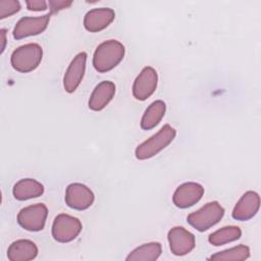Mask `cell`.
<instances>
[{"mask_svg": "<svg viewBox=\"0 0 261 261\" xmlns=\"http://www.w3.org/2000/svg\"><path fill=\"white\" fill-rule=\"evenodd\" d=\"M170 251L175 256H184L195 248V236L182 226L172 227L167 234Z\"/></svg>", "mask_w": 261, "mask_h": 261, "instance_id": "obj_10", "label": "cell"}, {"mask_svg": "<svg viewBox=\"0 0 261 261\" xmlns=\"http://www.w3.org/2000/svg\"><path fill=\"white\" fill-rule=\"evenodd\" d=\"M165 111H166V105L162 100H156L152 102L147 107V109L145 110L142 116L141 127L146 130L154 128L163 118Z\"/></svg>", "mask_w": 261, "mask_h": 261, "instance_id": "obj_18", "label": "cell"}, {"mask_svg": "<svg viewBox=\"0 0 261 261\" xmlns=\"http://www.w3.org/2000/svg\"><path fill=\"white\" fill-rule=\"evenodd\" d=\"M83 225L79 218L61 213L58 214L52 224V237L59 243L73 241L82 231Z\"/></svg>", "mask_w": 261, "mask_h": 261, "instance_id": "obj_5", "label": "cell"}, {"mask_svg": "<svg viewBox=\"0 0 261 261\" xmlns=\"http://www.w3.org/2000/svg\"><path fill=\"white\" fill-rule=\"evenodd\" d=\"M242 230L239 226L236 225H229L221 227L220 229H217L216 231L212 232L208 241L213 246H222L227 243H231L233 241H237L241 238Z\"/></svg>", "mask_w": 261, "mask_h": 261, "instance_id": "obj_20", "label": "cell"}, {"mask_svg": "<svg viewBox=\"0 0 261 261\" xmlns=\"http://www.w3.org/2000/svg\"><path fill=\"white\" fill-rule=\"evenodd\" d=\"M124 52V46L119 41H105L96 48L93 55V65L98 72H107L122 60Z\"/></svg>", "mask_w": 261, "mask_h": 261, "instance_id": "obj_1", "label": "cell"}, {"mask_svg": "<svg viewBox=\"0 0 261 261\" xmlns=\"http://www.w3.org/2000/svg\"><path fill=\"white\" fill-rule=\"evenodd\" d=\"M47 215L46 205L38 203L22 208L17 214V222L25 230L40 231L45 226Z\"/></svg>", "mask_w": 261, "mask_h": 261, "instance_id": "obj_6", "label": "cell"}, {"mask_svg": "<svg viewBox=\"0 0 261 261\" xmlns=\"http://www.w3.org/2000/svg\"><path fill=\"white\" fill-rule=\"evenodd\" d=\"M162 248L158 242L143 244L136 248L126 257L127 261H155L161 255Z\"/></svg>", "mask_w": 261, "mask_h": 261, "instance_id": "obj_19", "label": "cell"}, {"mask_svg": "<svg viewBox=\"0 0 261 261\" xmlns=\"http://www.w3.org/2000/svg\"><path fill=\"white\" fill-rule=\"evenodd\" d=\"M12 193L16 200L24 201L40 197L44 193V187L34 178H22L13 186Z\"/></svg>", "mask_w": 261, "mask_h": 261, "instance_id": "obj_17", "label": "cell"}, {"mask_svg": "<svg viewBox=\"0 0 261 261\" xmlns=\"http://www.w3.org/2000/svg\"><path fill=\"white\" fill-rule=\"evenodd\" d=\"M158 83L157 71L151 67L146 66L142 69L136 77L133 85V95L137 100L145 101L155 92Z\"/></svg>", "mask_w": 261, "mask_h": 261, "instance_id": "obj_9", "label": "cell"}, {"mask_svg": "<svg viewBox=\"0 0 261 261\" xmlns=\"http://www.w3.org/2000/svg\"><path fill=\"white\" fill-rule=\"evenodd\" d=\"M50 16L51 14L48 13L37 17L24 16L20 18L13 29V38L15 40H20L27 37L36 36L43 33L48 27Z\"/></svg>", "mask_w": 261, "mask_h": 261, "instance_id": "obj_8", "label": "cell"}, {"mask_svg": "<svg viewBox=\"0 0 261 261\" xmlns=\"http://www.w3.org/2000/svg\"><path fill=\"white\" fill-rule=\"evenodd\" d=\"M43 58V49L37 43H29L17 47L11 54L12 67L19 72H30L36 69Z\"/></svg>", "mask_w": 261, "mask_h": 261, "instance_id": "obj_3", "label": "cell"}, {"mask_svg": "<svg viewBox=\"0 0 261 261\" xmlns=\"http://www.w3.org/2000/svg\"><path fill=\"white\" fill-rule=\"evenodd\" d=\"M115 94V85L110 81H103L93 90L89 99V108L93 111L104 109Z\"/></svg>", "mask_w": 261, "mask_h": 261, "instance_id": "obj_15", "label": "cell"}, {"mask_svg": "<svg viewBox=\"0 0 261 261\" xmlns=\"http://www.w3.org/2000/svg\"><path fill=\"white\" fill-rule=\"evenodd\" d=\"M38 255L37 245L30 240H17L7 250V258L10 261H29Z\"/></svg>", "mask_w": 261, "mask_h": 261, "instance_id": "obj_16", "label": "cell"}, {"mask_svg": "<svg viewBox=\"0 0 261 261\" xmlns=\"http://www.w3.org/2000/svg\"><path fill=\"white\" fill-rule=\"evenodd\" d=\"M20 9V3L16 0H1L0 1V18L9 17Z\"/></svg>", "mask_w": 261, "mask_h": 261, "instance_id": "obj_22", "label": "cell"}, {"mask_svg": "<svg viewBox=\"0 0 261 261\" xmlns=\"http://www.w3.org/2000/svg\"><path fill=\"white\" fill-rule=\"evenodd\" d=\"M25 4L28 9L33 11L45 10L47 9V5H48V3L44 0H29V1H25Z\"/></svg>", "mask_w": 261, "mask_h": 261, "instance_id": "obj_23", "label": "cell"}, {"mask_svg": "<svg viewBox=\"0 0 261 261\" xmlns=\"http://www.w3.org/2000/svg\"><path fill=\"white\" fill-rule=\"evenodd\" d=\"M115 18V12L108 7L89 10L84 17V27L91 33H97L106 29Z\"/></svg>", "mask_w": 261, "mask_h": 261, "instance_id": "obj_14", "label": "cell"}, {"mask_svg": "<svg viewBox=\"0 0 261 261\" xmlns=\"http://www.w3.org/2000/svg\"><path fill=\"white\" fill-rule=\"evenodd\" d=\"M260 207V197L254 191L246 192L236 204L231 216L236 220L246 221L253 218Z\"/></svg>", "mask_w": 261, "mask_h": 261, "instance_id": "obj_13", "label": "cell"}, {"mask_svg": "<svg viewBox=\"0 0 261 261\" xmlns=\"http://www.w3.org/2000/svg\"><path fill=\"white\" fill-rule=\"evenodd\" d=\"M95 196L90 188L80 182H72L65 191V203L74 210H86L94 203Z\"/></svg>", "mask_w": 261, "mask_h": 261, "instance_id": "obj_7", "label": "cell"}, {"mask_svg": "<svg viewBox=\"0 0 261 261\" xmlns=\"http://www.w3.org/2000/svg\"><path fill=\"white\" fill-rule=\"evenodd\" d=\"M86 62H87L86 52H80L71 60L63 76V87L67 93H73L80 86L85 75Z\"/></svg>", "mask_w": 261, "mask_h": 261, "instance_id": "obj_12", "label": "cell"}, {"mask_svg": "<svg viewBox=\"0 0 261 261\" xmlns=\"http://www.w3.org/2000/svg\"><path fill=\"white\" fill-rule=\"evenodd\" d=\"M204 195L202 185L194 181H189L180 185L172 196L173 204L180 209L189 208L198 203Z\"/></svg>", "mask_w": 261, "mask_h": 261, "instance_id": "obj_11", "label": "cell"}, {"mask_svg": "<svg viewBox=\"0 0 261 261\" xmlns=\"http://www.w3.org/2000/svg\"><path fill=\"white\" fill-rule=\"evenodd\" d=\"M250 257V249L248 246L239 245L230 249L223 250L213 254L211 260H246Z\"/></svg>", "mask_w": 261, "mask_h": 261, "instance_id": "obj_21", "label": "cell"}, {"mask_svg": "<svg viewBox=\"0 0 261 261\" xmlns=\"http://www.w3.org/2000/svg\"><path fill=\"white\" fill-rule=\"evenodd\" d=\"M72 4V1H49V6L51 9L50 14L56 13L61 9L67 8Z\"/></svg>", "mask_w": 261, "mask_h": 261, "instance_id": "obj_24", "label": "cell"}, {"mask_svg": "<svg viewBox=\"0 0 261 261\" xmlns=\"http://www.w3.org/2000/svg\"><path fill=\"white\" fill-rule=\"evenodd\" d=\"M223 215V207L217 201H212L189 214L187 220L198 231H205L218 223Z\"/></svg>", "mask_w": 261, "mask_h": 261, "instance_id": "obj_4", "label": "cell"}, {"mask_svg": "<svg viewBox=\"0 0 261 261\" xmlns=\"http://www.w3.org/2000/svg\"><path fill=\"white\" fill-rule=\"evenodd\" d=\"M1 37H2V47H1V53H3L4 49H5V44H6V31L4 29H2L1 31Z\"/></svg>", "mask_w": 261, "mask_h": 261, "instance_id": "obj_25", "label": "cell"}, {"mask_svg": "<svg viewBox=\"0 0 261 261\" xmlns=\"http://www.w3.org/2000/svg\"><path fill=\"white\" fill-rule=\"evenodd\" d=\"M176 130L169 124L163 125L158 133L153 135L151 138L140 144L135 155L139 160H146L154 157L160 151L165 149L175 138Z\"/></svg>", "mask_w": 261, "mask_h": 261, "instance_id": "obj_2", "label": "cell"}]
</instances>
